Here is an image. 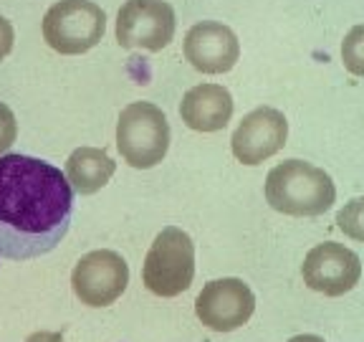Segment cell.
<instances>
[{"label": "cell", "mask_w": 364, "mask_h": 342, "mask_svg": "<svg viewBox=\"0 0 364 342\" xmlns=\"http://www.w3.org/2000/svg\"><path fill=\"white\" fill-rule=\"evenodd\" d=\"M182 122L195 132H218L233 117V97L220 84H198L182 97Z\"/></svg>", "instance_id": "obj_12"}, {"label": "cell", "mask_w": 364, "mask_h": 342, "mask_svg": "<svg viewBox=\"0 0 364 342\" xmlns=\"http://www.w3.org/2000/svg\"><path fill=\"white\" fill-rule=\"evenodd\" d=\"M117 162L107 155V150L99 147H79L66 160V180L68 185L81 195H91L102 190L112 180Z\"/></svg>", "instance_id": "obj_13"}, {"label": "cell", "mask_w": 364, "mask_h": 342, "mask_svg": "<svg viewBox=\"0 0 364 342\" xmlns=\"http://www.w3.org/2000/svg\"><path fill=\"white\" fill-rule=\"evenodd\" d=\"M74 190L51 162L0 155V259L28 261L53 251L68 234Z\"/></svg>", "instance_id": "obj_1"}, {"label": "cell", "mask_w": 364, "mask_h": 342, "mask_svg": "<svg viewBox=\"0 0 364 342\" xmlns=\"http://www.w3.org/2000/svg\"><path fill=\"white\" fill-rule=\"evenodd\" d=\"M26 342H63V340L56 332H36V335H31Z\"/></svg>", "instance_id": "obj_18"}, {"label": "cell", "mask_w": 364, "mask_h": 342, "mask_svg": "<svg viewBox=\"0 0 364 342\" xmlns=\"http://www.w3.org/2000/svg\"><path fill=\"white\" fill-rule=\"evenodd\" d=\"M185 58L203 74H225L238 63L240 43L233 28L218 21L195 23L182 43Z\"/></svg>", "instance_id": "obj_11"}, {"label": "cell", "mask_w": 364, "mask_h": 342, "mask_svg": "<svg viewBox=\"0 0 364 342\" xmlns=\"http://www.w3.org/2000/svg\"><path fill=\"white\" fill-rule=\"evenodd\" d=\"M253 309H256V296L243 279L235 276L208 281L195 299L198 319L215 332H233L243 327Z\"/></svg>", "instance_id": "obj_8"}, {"label": "cell", "mask_w": 364, "mask_h": 342, "mask_svg": "<svg viewBox=\"0 0 364 342\" xmlns=\"http://www.w3.org/2000/svg\"><path fill=\"white\" fill-rule=\"evenodd\" d=\"M107 13L91 0H58L43 16V41L63 56H79L102 41Z\"/></svg>", "instance_id": "obj_5"}, {"label": "cell", "mask_w": 364, "mask_h": 342, "mask_svg": "<svg viewBox=\"0 0 364 342\" xmlns=\"http://www.w3.org/2000/svg\"><path fill=\"white\" fill-rule=\"evenodd\" d=\"M13 41H16V33H13V26L8 18L0 16V61L11 53L13 48Z\"/></svg>", "instance_id": "obj_17"}, {"label": "cell", "mask_w": 364, "mask_h": 342, "mask_svg": "<svg viewBox=\"0 0 364 342\" xmlns=\"http://www.w3.org/2000/svg\"><path fill=\"white\" fill-rule=\"evenodd\" d=\"M117 147L127 165L149 170L167 155L170 122L152 102H132L122 109L117 122Z\"/></svg>", "instance_id": "obj_3"}, {"label": "cell", "mask_w": 364, "mask_h": 342, "mask_svg": "<svg viewBox=\"0 0 364 342\" xmlns=\"http://www.w3.org/2000/svg\"><path fill=\"white\" fill-rule=\"evenodd\" d=\"M341 61L354 76H364V23L354 26L341 41Z\"/></svg>", "instance_id": "obj_14"}, {"label": "cell", "mask_w": 364, "mask_h": 342, "mask_svg": "<svg viewBox=\"0 0 364 342\" xmlns=\"http://www.w3.org/2000/svg\"><path fill=\"white\" fill-rule=\"evenodd\" d=\"M175 11L165 0H127L117 13V43L122 48L162 51L175 36Z\"/></svg>", "instance_id": "obj_7"}, {"label": "cell", "mask_w": 364, "mask_h": 342, "mask_svg": "<svg viewBox=\"0 0 364 342\" xmlns=\"http://www.w3.org/2000/svg\"><path fill=\"white\" fill-rule=\"evenodd\" d=\"M195 276V244L182 228L167 226L157 234L142 266V281L157 296L188 291Z\"/></svg>", "instance_id": "obj_4"}, {"label": "cell", "mask_w": 364, "mask_h": 342, "mask_svg": "<svg viewBox=\"0 0 364 342\" xmlns=\"http://www.w3.org/2000/svg\"><path fill=\"white\" fill-rule=\"evenodd\" d=\"M266 200L273 211L286 216H321L336 200V188L321 167L304 160H286L268 172Z\"/></svg>", "instance_id": "obj_2"}, {"label": "cell", "mask_w": 364, "mask_h": 342, "mask_svg": "<svg viewBox=\"0 0 364 342\" xmlns=\"http://www.w3.org/2000/svg\"><path fill=\"white\" fill-rule=\"evenodd\" d=\"M289 137V122L284 112L273 107H258L240 120L238 130L233 132L230 147L238 162L243 165H261L263 160L284 150Z\"/></svg>", "instance_id": "obj_10"}, {"label": "cell", "mask_w": 364, "mask_h": 342, "mask_svg": "<svg viewBox=\"0 0 364 342\" xmlns=\"http://www.w3.org/2000/svg\"><path fill=\"white\" fill-rule=\"evenodd\" d=\"M304 284L326 296H341L352 291L362 276V261L352 249L334 241L314 246L304 259Z\"/></svg>", "instance_id": "obj_9"}, {"label": "cell", "mask_w": 364, "mask_h": 342, "mask_svg": "<svg viewBox=\"0 0 364 342\" xmlns=\"http://www.w3.org/2000/svg\"><path fill=\"white\" fill-rule=\"evenodd\" d=\"M336 226L354 241H364V195L349 200L339 213H336Z\"/></svg>", "instance_id": "obj_15"}, {"label": "cell", "mask_w": 364, "mask_h": 342, "mask_svg": "<svg viewBox=\"0 0 364 342\" xmlns=\"http://www.w3.org/2000/svg\"><path fill=\"white\" fill-rule=\"evenodd\" d=\"M18 137V122H16V114L11 112L8 104L0 102V155L6 152L13 142H16Z\"/></svg>", "instance_id": "obj_16"}, {"label": "cell", "mask_w": 364, "mask_h": 342, "mask_svg": "<svg viewBox=\"0 0 364 342\" xmlns=\"http://www.w3.org/2000/svg\"><path fill=\"white\" fill-rule=\"evenodd\" d=\"M289 342H326L324 337H316V335H299V337H291Z\"/></svg>", "instance_id": "obj_19"}, {"label": "cell", "mask_w": 364, "mask_h": 342, "mask_svg": "<svg viewBox=\"0 0 364 342\" xmlns=\"http://www.w3.org/2000/svg\"><path fill=\"white\" fill-rule=\"evenodd\" d=\"M127 284H129V266L124 256L112 249L89 251L71 271L74 294L86 307H109L124 294Z\"/></svg>", "instance_id": "obj_6"}]
</instances>
